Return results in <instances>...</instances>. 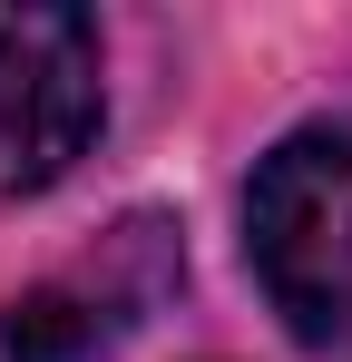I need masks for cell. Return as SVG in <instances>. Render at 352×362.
I'll list each match as a JSON object with an SVG mask.
<instances>
[{
    "label": "cell",
    "instance_id": "obj_1",
    "mask_svg": "<svg viewBox=\"0 0 352 362\" xmlns=\"http://www.w3.org/2000/svg\"><path fill=\"white\" fill-rule=\"evenodd\" d=\"M245 274L303 353H352V118H303L254 157Z\"/></svg>",
    "mask_w": 352,
    "mask_h": 362
},
{
    "label": "cell",
    "instance_id": "obj_2",
    "mask_svg": "<svg viewBox=\"0 0 352 362\" xmlns=\"http://www.w3.org/2000/svg\"><path fill=\"white\" fill-rule=\"evenodd\" d=\"M108 137V40L88 10H0V206L49 196Z\"/></svg>",
    "mask_w": 352,
    "mask_h": 362
},
{
    "label": "cell",
    "instance_id": "obj_3",
    "mask_svg": "<svg viewBox=\"0 0 352 362\" xmlns=\"http://www.w3.org/2000/svg\"><path fill=\"white\" fill-rule=\"evenodd\" d=\"M186 284V245L167 216H127L88 264L40 274L0 303V362H108L157 303Z\"/></svg>",
    "mask_w": 352,
    "mask_h": 362
}]
</instances>
